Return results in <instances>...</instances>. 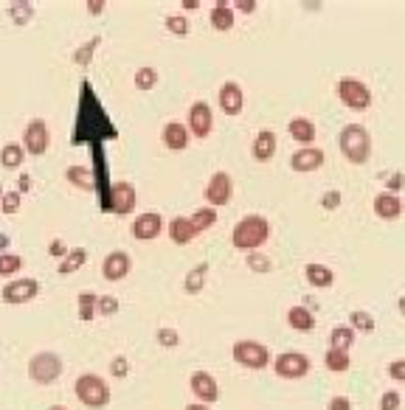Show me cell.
I'll return each mask as SVG.
<instances>
[{
    "label": "cell",
    "mask_w": 405,
    "mask_h": 410,
    "mask_svg": "<svg viewBox=\"0 0 405 410\" xmlns=\"http://www.w3.org/2000/svg\"><path fill=\"white\" fill-rule=\"evenodd\" d=\"M338 144H341V152H344V158H346L349 163H366L369 155H372V138H369V132H366L361 124L344 127Z\"/></svg>",
    "instance_id": "cell-4"
},
{
    "label": "cell",
    "mask_w": 405,
    "mask_h": 410,
    "mask_svg": "<svg viewBox=\"0 0 405 410\" xmlns=\"http://www.w3.org/2000/svg\"><path fill=\"white\" fill-rule=\"evenodd\" d=\"M248 267L250 270H256V273H270V259L267 256H262V253H253V256H248Z\"/></svg>",
    "instance_id": "cell-44"
},
{
    "label": "cell",
    "mask_w": 405,
    "mask_h": 410,
    "mask_svg": "<svg viewBox=\"0 0 405 410\" xmlns=\"http://www.w3.org/2000/svg\"><path fill=\"white\" fill-rule=\"evenodd\" d=\"M400 183H403V178H400V175H394V178H392V183H389V186H392V189H400Z\"/></svg>",
    "instance_id": "cell-54"
},
{
    "label": "cell",
    "mask_w": 405,
    "mask_h": 410,
    "mask_svg": "<svg viewBox=\"0 0 405 410\" xmlns=\"http://www.w3.org/2000/svg\"><path fill=\"white\" fill-rule=\"evenodd\" d=\"M205 275H208V264L202 261V264H198L195 270H189V275H186V281H183V290H186L189 295H198L202 287H205Z\"/></svg>",
    "instance_id": "cell-30"
},
{
    "label": "cell",
    "mask_w": 405,
    "mask_h": 410,
    "mask_svg": "<svg viewBox=\"0 0 405 410\" xmlns=\"http://www.w3.org/2000/svg\"><path fill=\"white\" fill-rule=\"evenodd\" d=\"M85 261H87V250H85V247H73L71 253H65V259L59 261L56 270H59V275H71V273H76Z\"/></svg>",
    "instance_id": "cell-26"
},
{
    "label": "cell",
    "mask_w": 405,
    "mask_h": 410,
    "mask_svg": "<svg viewBox=\"0 0 405 410\" xmlns=\"http://www.w3.org/2000/svg\"><path fill=\"white\" fill-rule=\"evenodd\" d=\"M321 205H324L327 211L338 208V205H341V194H338V192H327V194H324V200H321Z\"/></svg>",
    "instance_id": "cell-50"
},
{
    "label": "cell",
    "mask_w": 405,
    "mask_h": 410,
    "mask_svg": "<svg viewBox=\"0 0 405 410\" xmlns=\"http://www.w3.org/2000/svg\"><path fill=\"white\" fill-rule=\"evenodd\" d=\"M234 360L242 366V368H250V371H262L270 366V352L267 346L256 343V340H236L234 349H231Z\"/></svg>",
    "instance_id": "cell-5"
},
{
    "label": "cell",
    "mask_w": 405,
    "mask_h": 410,
    "mask_svg": "<svg viewBox=\"0 0 405 410\" xmlns=\"http://www.w3.org/2000/svg\"><path fill=\"white\" fill-rule=\"evenodd\" d=\"M397 304H400V312H403V315H405V298H400Z\"/></svg>",
    "instance_id": "cell-58"
},
{
    "label": "cell",
    "mask_w": 405,
    "mask_h": 410,
    "mask_svg": "<svg viewBox=\"0 0 405 410\" xmlns=\"http://www.w3.org/2000/svg\"><path fill=\"white\" fill-rule=\"evenodd\" d=\"M40 284L37 278H20V281H8L3 287V301L6 304H28L31 298H37Z\"/></svg>",
    "instance_id": "cell-11"
},
{
    "label": "cell",
    "mask_w": 405,
    "mask_h": 410,
    "mask_svg": "<svg viewBox=\"0 0 405 410\" xmlns=\"http://www.w3.org/2000/svg\"><path fill=\"white\" fill-rule=\"evenodd\" d=\"M110 374H113L116 380H124V377L130 374V360H127V357H116V360L110 363Z\"/></svg>",
    "instance_id": "cell-46"
},
{
    "label": "cell",
    "mask_w": 405,
    "mask_h": 410,
    "mask_svg": "<svg viewBox=\"0 0 405 410\" xmlns=\"http://www.w3.org/2000/svg\"><path fill=\"white\" fill-rule=\"evenodd\" d=\"M51 147V132H48V124L42 118H34L28 127H25V152L28 155H45Z\"/></svg>",
    "instance_id": "cell-10"
},
{
    "label": "cell",
    "mask_w": 405,
    "mask_h": 410,
    "mask_svg": "<svg viewBox=\"0 0 405 410\" xmlns=\"http://www.w3.org/2000/svg\"><path fill=\"white\" fill-rule=\"evenodd\" d=\"M304 275H307V281H310L313 287H332V281H335L332 270L324 267V264H307V267H304Z\"/></svg>",
    "instance_id": "cell-27"
},
{
    "label": "cell",
    "mask_w": 405,
    "mask_h": 410,
    "mask_svg": "<svg viewBox=\"0 0 405 410\" xmlns=\"http://www.w3.org/2000/svg\"><path fill=\"white\" fill-rule=\"evenodd\" d=\"M20 267H23L20 256H14V253H3L0 256V275H14Z\"/></svg>",
    "instance_id": "cell-40"
},
{
    "label": "cell",
    "mask_w": 405,
    "mask_h": 410,
    "mask_svg": "<svg viewBox=\"0 0 405 410\" xmlns=\"http://www.w3.org/2000/svg\"><path fill=\"white\" fill-rule=\"evenodd\" d=\"M287 323H290L296 332H310V329L315 326V318H313V312H310L307 306H293V309L287 312Z\"/></svg>",
    "instance_id": "cell-25"
},
{
    "label": "cell",
    "mask_w": 405,
    "mask_h": 410,
    "mask_svg": "<svg viewBox=\"0 0 405 410\" xmlns=\"http://www.w3.org/2000/svg\"><path fill=\"white\" fill-rule=\"evenodd\" d=\"M167 28H169L175 37H186V34H189V20L181 17V14H169V17H167Z\"/></svg>",
    "instance_id": "cell-41"
},
{
    "label": "cell",
    "mask_w": 405,
    "mask_h": 410,
    "mask_svg": "<svg viewBox=\"0 0 405 410\" xmlns=\"http://www.w3.org/2000/svg\"><path fill=\"white\" fill-rule=\"evenodd\" d=\"M59 374H62V357L54 352H40L28 363V377L37 385H51L59 380Z\"/></svg>",
    "instance_id": "cell-6"
},
{
    "label": "cell",
    "mask_w": 405,
    "mask_h": 410,
    "mask_svg": "<svg viewBox=\"0 0 405 410\" xmlns=\"http://www.w3.org/2000/svg\"><path fill=\"white\" fill-rule=\"evenodd\" d=\"M169 236H172V242H175V244H189V242L198 236V230L192 228V222H189V219L178 216V219H172V222H169Z\"/></svg>",
    "instance_id": "cell-24"
},
{
    "label": "cell",
    "mask_w": 405,
    "mask_h": 410,
    "mask_svg": "<svg viewBox=\"0 0 405 410\" xmlns=\"http://www.w3.org/2000/svg\"><path fill=\"white\" fill-rule=\"evenodd\" d=\"M321 163H324V152L318 147H304L290 158V166L296 172H315L321 169Z\"/></svg>",
    "instance_id": "cell-19"
},
{
    "label": "cell",
    "mask_w": 405,
    "mask_h": 410,
    "mask_svg": "<svg viewBox=\"0 0 405 410\" xmlns=\"http://www.w3.org/2000/svg\"><path fill=\"white\" fill-rule=\"evenodd\" d=\"M0 200H3V189H0Z\"/></svg>",
    "instance_id": "cell-60"
},
{
    "label": "cell",
    "mask_w": 405,
    "mask_h": 410,
    "mask_svg": "<svg viewBox=\"0 0 405 410\" xmlns=\"http://www.w3.org/2000/svg\"><path fill=\"white\" fill-rule=\"evenodd\" d=\"M211 127H214V116H211V107L205 101L192 104L189 110V130L195 138H208L211 135Z\"/></svg>",
    "instance_id": "cell-15"
},
{
    "label": "cell",
    "mask_w": 405,
    "mask_h": 410,
    "mask_svg": "<svg viewBox=\"0 0 405 410\" xmlns=\"http://www.w3.org/2000/svg\"><path fill=\"white\" fill-rule=\"evenodd\" d=\"M327 410H352V402H349L346 397H332V399L327 402Z\"/></svg>",
    "instance_id": "cell-49"
},
{
    "label": "cell",
    "mask_w": 405,
    "mask_h": 410,
    "mask_svg": "<svg viewBox=\"0 0 405 410\" xmlns=\"http://www.w3.org/2000/svg\"><path fill=\"white\" fill-rule=\"evenodd\" d=\"M96 298L99 295H93V292H79V321H85V323L93 321V315H96Z\"/></svg>",
    "instance_id": "cell-34"
},
{
    "label": "cell",
    "mask_w": 405,
    "mask_h": 410,
    "mask_svg": "<svg viewBox=\"0 0 405 410\" xmlns=\"http://www.w3.org/2000/svg\"><path fill=\"white\" fill-rule=\"evenodd\" d=\"M273 371L282 380H301V377L310 374V357L301 354V352H284V354L276 357Z\"/></svg>",
    "instance_id": "cell-8"
},
{
    "label": "cell",
    "mask_w": 405,
    "mask_h": 410,
    "mask_svg": "<svg viewBox=\"0 0 405 410\" xmlns=\"http://www.w3.org/2000/svg\"><path fill=\"white\" fill-rule=\"evenodd\" d=\"M245 107V96H242V87L236 82H225L219 87V110L225 116H239Z\"/></svg>",
    "instance_id": "cell-17"
},
{
    "label": "cell",
    "mask_w": 405,
    "mask_h": 410,
    "mask_svg": "<svg viewBox=\"0 0 405 410\" xmlns=\"http://www.w3.org/2000/svg\"><path fill=\"white\" fill-rule=\"evenodd\" d=\"M158 85V70L155 68H138L135 70V87L138 90H152Z\"/></svg>",
    "instance_id": "cell-35"
},
{
    "label": "cell",
    "mask_w": 405,
    "mask_h": 410,
    "mask_svg": "<svg viewBox=\"0 0 405 410\" xmlns=\"http://www.w3.org/2000/svg\"><path fill=\"white\" fill-rule=\"evenodd\" d=\"M20 192H6L3 194V200H0V205H3V213H17V208H20Z\"/></svg>",
    "instance_id": "cell-45"
},
{
    "label": "cell",
    "mask_w": 405,
    "mask_h": 410,
    "mask_svg": "<svg viewBox=\"0 0 405 410\" xmlns=\"http://www.w3.org/2000/svg\"><path fill=\"white\" fill-rule=\"evenodd\" d=\"M48 410H68V408H59V405H56V408H48Z\"/></svg>",
    "instance_id": "cell-59"
},
{
    "label": "cell",
    "mask_w": 405,
    "mask_h": 410,
    "mask_svg": "<svg viewBox=\"0 0 405 410\" xmlns=\"http://www.w3.org/2000/svg\"><path fill=\"white\" fill-rule=\"evenodd\" d=\"M73 394L76 399L90 410H99V408H107L110 405V388L107 383L99 377V374H82L73 385Z\"/></svg>",
    "instance_id": "cell-3"
},
{
    "label": "cell",
    "mask_w": 405,
    "mask_h": 410,
    "mask_svg": "<svg viewBox=\"0 0 405 410\" xmlns=\"http://www.w3.org/2000/svg\"><path fill=\"white\" fill-rule=\"evenodd\" d=\"M90 158H93V169H90V178H93V192L99 194V208L102 211H110V178H107V155H104V147H90Z\"/></svg>",
    "instance_id": "cell-7"
},
{
    "label": "cell",
    "mask_w": 405,
    "mask_h": 410,
    "mask_svg": "<svg viewBox=\"0 0 405 410\" xmlns=\"http://www.w3.org/2000/svg\"><path fill=\"white\" fill-rule=\"evenodd\" d=\"M164 144H167L169 149H186V144H189V130H186L181 121H169V124L164 127Z\"/></svg>",
    "instance_id": "cell-21"
},
{
    "label": "cell",
    "mask_w": 405,
    "mask_h": 410,
    "mask_svg": "<svg viewBox=\"0 0 405 410\" xmlns=\"http://www.w3.org/2000/svg\"><path fill=\"white\" fill-rule=\"evenodd\" d=\"M205 197H208V203L211 205L231 203V197H234V183H231V178H228L225 172H217V175L208 180V186H205Z\"/></svg>",
    "instance_id": "cell-14"
},
{
    "label": "cell",
    "mask_w": 405,
    "mask_h": 410,
    "mask_svg": "<svg viewBox=\"0 0 405 410\" xmlns=\"http://www.w3.org/2000/svg\"><path fill=\"white\" fill-rule=\"evenodd\" d=\"M183 410H208V405H200V402H195V405H186Z\"/></svg>",
    "instance_id": "cell-55"
},
{
    "label": "cell",
    "mask_w": 405,
    "mask_h": 410,
    "mask_svg": "<svg viewBox=\"0 0 405 410\" xmlns=\"http://www.w3.org/2000/svg\"><path fill=\"white\" fill-rule=\"evenodd\" d=\"M400 394L397 391H386L383 399H380V410H400Z\"/></svg>",
    "instance_id": "cell-47"
},
{
    "label": "cell",
    "mask_w": 405,
    "mask_h": 410,
    "mask_svg": "<svg viewBox=\"0 0 405 410\" xmlns=\"http://www.w3.org/2000/svg\"><path fill=\"white\" fill-rule=\"evenodd\" d=\"M96 312H102V315H116V312H119V301H116L113 295H99V298H96Z\"/></svg>",
    "instance_id": "cell-42"
},
{
    "label": "cell",
    "mask_w": 405,
    "mask_h": 410,
    "mask_svg": "<svg viewBox=\"0 0 405 410\" xmlns=\"http://www.w3.org/2000/svg\"><path fill=\"white\" fill-rule=\"evenodd\" d=\"M389 377L397 380V383H405V360H394V363H389Z\"/></svg>",
    "instance_id": "cell-48"
},
{
    "label": "cell",
    "mask_w": 405,
    "mask_h": 410,
    "mask_svg": "<svg viewBox=\"0 0 405 410\" xmlns=\"http://www.w3.org/2000/svg\"><path fill=\"white\" fill-rule=\"evenodd\" d=\"M51 253H54V256H65V247H62V242H54V244H51Z\"/></svg>",
    "instance_id": "cell-53"
},
{
    "label": "cell",
    "mask_w": 405,
    "mask_h": 410,
    "mask_svg": "<svg viewBox=\"0 0 405 410\" xmlns=\"http://www.w3.org/2000/svg\"><path fill=\"white\" fill-rule=\"evenodd\" d=\"M161 228H164L161 213L147 211V213H141V216L133 222V236L141 239V242H150V239H155V236L161 233Z\"/></svg>",
    "instance_id": "cell-18"
},
{
    "label": "cell",
    "mask_w": 405,
    "mask_h": 410,
    "mask_svg": "<svg viewBox=\"0 0 405 410\" xmlns=\"http://www.w3.org/2000/svg\"><path fill=\"white\" fill-rule=\"evenodd\" d=\"M130 267H133L130 256H127L124 250H113V253L102 261V275H104L107 281H121V278H127Z\"/></svg>",
    "instance_id": "cell-16"
},
{
    "label": "cell",
    "mask_w": 405,
    "mask_h": 410,
    "mask_svg": "<svg viewBox=\"0 0 405 410\" xmlns=\"http://www.w3.org/2000/svg\"><path fill=\"white\" fill-rule=\"evenodd\" d=\"M102 8H104V0H87V11L90 14H102Z\"/></svg>",
    "instance_id": "cell-51"
},
{
    "label": "cell",
    "mask_w": 405,
    "mask_h": 410,
    "mask_svg": "<svg viewBox=\"0 0 405 410\" xmlns=\"http://www.w3.org/2000/svg\"><path fill=\"white\" fill-rule=\"evenodd\" d=\"M23 155H25V149L20 147V144H6L3 149H0V163L6 166V169H17V166H23Z\"/></svg>",
    "instance_id": "cell-31"
},
{
    "label": "cell",
    "mask_w": 405,
    "mask_h": 410,
    "mask_svg": "<svg viewBox=\"0 0 405 410\" xmlns=\"http://www.w3.org/2000/svg\"><path fill=\"white\" fill-rule=\"evenodd\" d=\"M158 346H164V349H178V346H181V335H178L172 326H164V329H158Z\"/></svg>",
    "instance_id": "cell-39"
},
{
    "label": "cell",
    "mask_w": 405,
    "mask_h": 410,
    "mask_svg": "<svg viewBox=\"0 0 405 410\" xmlns=\"http://www.w3.org/2000/svg\"><path fill=\"white\" fill-rule=\"evenodd\" d=\"M276 155V135L270 130H262L253 141V158L256 161H270Z\"/></svg>",
    "instance_id": "cell-23"
},
{
    "label": "cell",
    "mask_w": 405,
    "mask_h": 410,
    "mask_svg": "<svg viewBox=\"0 0 405 410\" xmlns=\"http://www.w3.org/2000/svg\"><path fill=\"white\" fill-rule=\"evenodd\" d=\"M119 130L113 124V118L107 116V110L102 107V101L96 99L90 82L85 79L79 87V113H76V130L71 144H90V147H102L104 141H116Z\"/></svg>",
    "instance_id": "cell-1"
},
{
    "label": "cell",
    "mask_w": 405,
    "mask_h": 410,
    "mask_svg": "<svg viewBox=\"0 0 405 410\" xmlns=\"http://www.w3.org/2000/svg\"><path fill=\"white\" fill-rule=\"evenodd\" d=\"M352 340H355V332H352L349 326H335V329L330 332V346H332L335 352H349V349H352Z\"/></svg>",
    "instance_id": "cell-29"
},
{
    "label": "cell",
    "mask_w": 405,
    "mask_h": 410,
    "mask_svg": "<svg viewBox=\"0 0 405 410\" xmlns=\"http://www.w3.org/2000/svg\"><path fill=\"white\" fill-rule=\"evenodd\" d=\"M349 323H352L355 329H361L363 335H372V332H375V318H372L369 312H361V309H355V312L349 315Z\"/></svg>",
    "instance_id": "cell-37"
},
{
    "label": "cell",
    "mask_w": 405,
    "mask_h": 410,
    "mask_svg": "<svg viewBox=\"0 0 405 410\" xmlns=\"http://www.w3.org/2000/svg\"><path fill=\"white\" fill-rule=\"evenodd\" d=\"M189 222H192V228L200 233V230H208V228L217 222V213H214V208H200V211H195V216H192Z\"/></svg>",
    "instance_id": "cell-36"
},
{
    "label": "cell",
    "mask_w": 405,
    "mask_h": 410,
    "mask_svg": "<svg viewBox=\"0 0 405 410\" xmlns=\"http://www.w3.org/2000/svg\"><path fill=\"white\" fill-rule=\"evenodd\" d=\"M375 213L380 219H397L403 213V200L397 194H377L375 197Z\"/></svg>",
    "instance_id": "cell-20"
},
{
    "label": "cell",
    "mask_w": 405,
    "mask_h": 410,
    "mask_svg": "<svg viewBox=\"0 0 405 410\" xmlns=\"http://www.w3.org/2000/svg\"><path fill=\"white\" fill-rule=\"evenodd\" d=\"M189 388H192V394L200 399V405H214V402L219 399L217 380H214L208 371H195L192 380H189Z\"/></svg>",
    "instance_id": "cell-12"
},
{
    "label": "cell",
    "mask_w": 405,
    "mask_h": 410,
    "mask_svg": "<svg viewBox=\"0 0 405 410\" xmlns=\"http://www.w3.org/2000/svg\"><path fill=\"white\" fill-rule=\"evenodd\" d=\"M267 236H270V222L265 216L253 213V216H245V219L236 222V228L231 233V242L239 250H256L259 244L267 242Z\"/></svg>",
    "instance_id": "cell-2"
},
{
    "label": "cell",
    "mask_w": 405,
    "mask_h": 410,
    "mask_svg": "<svg viewBox=\"0 0 405 410\" xmlns=\"http://www.w3.org/2000/svg\"><path fill=\"white\" fill-rule=\"evenodd\" d=\"M234 6H236V8H242V11H248V14H250V11H253V8H256V0H236V3H234Z\"/></svg>",
    "instance_id": "cell-52"
},
{
    "label": "cell",
    "mask_w": 405,
    "mask_h": 410,
    "mask_svg": "<svg viewBox=\"0 0 405 410\" xmlns=\"http://www.w3.org/2000/svg\"><path fill=\"white\" fill-rule=\"evenodd\" d=\"M287 130H290V135H293L298 144H313V141H315V124H313L310 118H304V116L293 118V121L287 124Z\"/></svg>",
    "instance_id": "cell-22"
},
{
    "label": "cell",
    "mask_w": 405,
    "mask_h": 410,
    "mask_svg": "<svg viewBox=\"0 0 405 410\" xmlns=\"http://www.w3.org/2000/svg\"><path fill=\"white\" fill-rule=\"evenodd\" d=\"M11 20H14L17 25L28 23V20H31V3H14V6H11Z\"/></svg>",
    "instance_id": "cell-43"
},
{
    "label": "cell",
    "mask_w": 405,
    "mask_h": 410,
    "mask_svg": "<svg viewBox=\"0 0 405 410\" xmlns=\"http://www.w3.org/2000/svg\"><path fill=\"white\" fill-rule=\"evenodd\" d=\"M65 178H68V183H73V186H79V189H85V192H93L90 169H85V166H71V169L65 172Z\"/></svg>",
    "instance_id": "cell-32"
},
{
    "label": "cell",
    "mask_w": 405,
    "mask_h": 410,
    "mask_svg": "<svg viewBox=\"0 0 405 410\" xmlns=\"http://www.w3.org/2000/svg\"><path fill=\"white\" fill-rule=\"evenodd\" d=\"M99 42H102V37H93L90 42H85V45L73 54V62H76V65H87V62L93 59V51H96V45H99Z\"/></svg>",
    "instance_id": "cell-38"
},
{
    "label": "cell",
    "mask_w": 405,
    "mask_h": 410,
    "mask_svg": "<svg viewBox=\"0 0 405 410\" xmlns=\"http://www.w3.org/2000/svg\"><path fill=\"white\" fill-rule=\"evenodd\" d=\"M135 200H138V194H135V189L130 183H124V180L113 183V189H110V211L113 213L127 216L135 208Z\"/></svg>",
    "instance_id": "cell-13"
},
{
    "label": "cell",
    "mask_w": 405,
    "mask_h": 410,
    "mask_svg": "<svg viewBox=\"0 0 405 410\" xmlns=\"http://www.w3.org/2000/svg\"><path fill=\"white\" fill-rule=\"evenodd\" d=\"M338 96H341V101H344L346 107H352V110H366V107L372 104L369 87H366L361 79H352V76H346V79L338 82Z\"/></svg>",
    "instance_id": "cell-9"
},
{
    "label": "cell",
    "mask_w": 405,
    "mask_h": 410,
    "mask_svg": "<svg viewBox=\"0 0 405 410\" xmlns=\"http://www.w3.org/2000/svg\"><path fill=\"white\" fill-rule=\"evenodd\" d=\"M198 6H200L198 0H186V3H183V8H198Z\"/></svg>",
    "instance_id": "cell-56"
},
{
    "label": "cell",
    "mask_w": 405,
    "mask_h": 410,
    "mask_svg": "<svg viewBox=\"0 0 405 410\" xmlns=\"http://www.w3.org/2000/svg\"><path fill=\"white\" fill-rule=\"evenodd\" d=\"M211 25H214L217 31H231V28H234V11H231L228 3H217V6L211 8Z\"/></svg>",
    "instance_id": "cell-28"
},
{
    "label": "cell",
    "mask_w": 405,
    "mask_h": 410,
    "mask_svg": "<svg viewBox=\"0 0 405 410\" xmlns=\"http://www.w3.org/2000/svg\"><path fill=\"white\" fill-rule=\"evenodd\" d=\"M324 366H327L330 371H335V374H344V371H349V354H346V352L330 349V352L324 354Z\"/></svg>",
    "instance_id": "cell-33"
},
{
    "label": "cell",
    "mask_w": 405,
    "mask_h": 410,
    "mask_svg": "<svg viewBox=\"0 0 405 410\" xmlns=\"http://www.w3.org/2000/svg\"><path fill=\"white\" fill-rule=\"evenodd\" d=\"M6 244H8V236H3V233H0V247H6Z\"/></svg>",
    "instance_id": "cell-57"
}]
</instances>
